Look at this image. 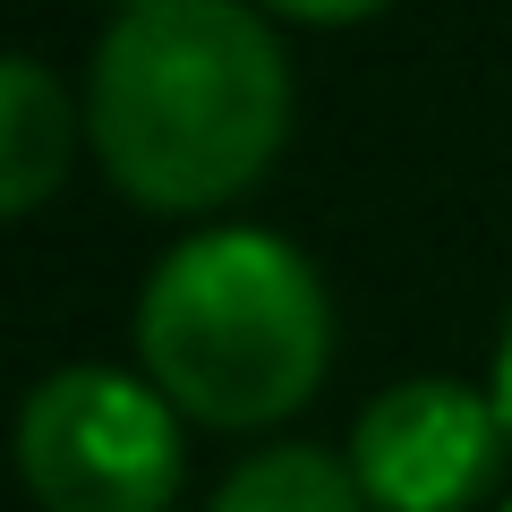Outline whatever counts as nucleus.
<instances>
[{
  "mask_svg": "<svg viewBox=\"0 0 512 512\" xmlns=\"http://www.w3.org/2000/svg\"><path fill=\"white\" fill-rule=\"evenodd\" d=\"M86 128L120 197L205 214L282 154L291 60L239 0H137L94 52Z\"/></svg>",
  "mask_w": 512,
  "mask_h": 512,
  "instance_id": "nucleus-1",
  "label": "nucleus"
},
{
  "mask_svg": "<svg viewBox=\"0 0 512 512\" xmlns=\"http://www.w3.org/2000/svg\"><path fill=\"white\" fill-rule=\"evenodd\" d=\"M333 316L308 256L274 231H197L137 299V359L205 427H274L325 384Z\"/></svg>",
  "mask_w": 512,
  "mask_h": 512,
  "instance_id": "nucleus-2",
  "label": "nucleus"
},
{
  "mask_svg": "<svg viewBox=\"0 0 512 512\" xmlns=\"http://www.w3.org/2000/svg\"><path fill=\"white\" fill-rule=\"evenodd\" d=\"M18 470L43 512H171L180 419L120 367H60L18 410Z\"/></svg>",
  "mask_w": 512,
  "mask_h": 512,
  "instance_id": "nucleus-3",
  "label": "nucleus"
},
{
  "mask_svg": "<svg viewBox=\"0 0 512 512\" xmlns=\"http://www.w3.org/2000/svg\"><path fill=\"white\" fill-rule=\"evenodd\" d=\"M495 393H470L453 376H410L359 410L350 427V478L376 512H461L487 495L504 461Z\"/></svg>",
  "mask_w": 512,
  "mask_h": 512,
  "instance_id": "nucleus-4",
  "label": "nucleus"
},
{
  "mask_svg": "<svg viewBox=\"0 0 512 512\" xmlns=\"http://www.w3.org/2000/svg\"><path fill=\"white\" fill-rule=\"evenodd\" d=\"M69 146H77V111L60 77L43 60H9L0 69V205L35 214L69 180Z\"/></svg>",
  "mask_w": 512,
  "mask_h": 512,
  "instance_id": "nucleus-5",
  "label": "nucleus"
},
{
  "mask_svg": "<svg viewBox=\"0 0 512 512\" xmlns=\"http://www.w3.org/2000/svg\"><path fill=\"white\" fill-rule=\"evenodd\" d=\"M214 512H367V495L350 461L316 453V444H274L214 487Z\"/></svg>",
  "mask_w": 512,
  "mask_h": 512,
  "instance_id": "nucleus-6",
  "label": "nucleus"
},
{
  "mask_svg": "<svg viewBox=\"0 0 512 512\" xmlns=\"http://www.w3.org/2000/svg\"><path fill=\"white\" fill-rule=\"evenodd\" d=\"M274 18H299V26H350L367 18V9H384V0H265Z\"/></svg>",
  "mask_w": 512,
  "mask_h": 512,
  "instance_id": "nucleus-7",
  "label": "nucleus"
},
{
  "mask_svg": "<svg viewBox=\"0 0 512 512\" xmlns=\"http://www.w3.org/2000/svg\"><path fill=\"white\" fill-rule=\"evenodd\" d=\"M495 419H504V436H512V325H504V350H495Z\"/></svg>",
  "mask_w": 512,
  "mask_h": 512,
  "instance_id": "nucleus-8",
  "label": "nucleus"
},
{
  "mask_svg": "<svg viewBox=\"0 0 512 512\" xmlns=\"http://www.w3.org/2000/svg\"><path fill=\"white\" fill-rule=\"evenodd\" d=\"M128 9H137V0H128Z\"/></svg>",
  "mask_w": 512,
  "mask_h": 512,
  "instance_id": "nucleus-9",
  "label": "nucleus"
},
{
  "mask_svg": "<svg viewBox=\"0 0 512 512\" xmlns=\"http://www.w3.org/2000/svg\"><path fill=\"white\" fill-rule=\"evenodd\" d=\"M504 512H512V504H504Z\"/></svg>",
  "mask_w": 512,
  "mask_h": 512,
  "instance_id": "nucleus-10",
  "label": "nucleus"
}]
</instances>
